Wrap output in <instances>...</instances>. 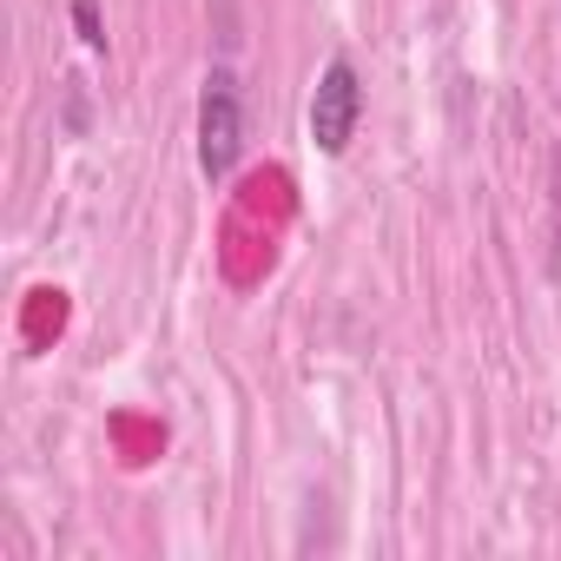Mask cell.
I'll use <instances>...</instances> for the list:
<instances>
[{
    "label": "cell",
    "mask_w": 561,
    "mask_h": 561,
    "mask_svg": "<svg viewBox=\"0 0 561 561\" xmlns=\"http://www.w3.org/2000/svg\"><path fill=\"white\" fill-rule=\"evenodd\" d=\"M73 27H80V41L100 54L106 47V27H100V0H73Z\"/></svg>",
    "instance_id": "cell-3"
},
{
    "label": "cell",
    "mask_w": 561,
    "mask_h": 561,
    "mask_svg": "<svg viewBox=\"0 0 561 561\" xmlns=\"http://www.w3.org/2000/svg\"><path fill=\"white\" fill-rule=\"evenodd\" d=\"M357 126H364V80H357V67L337 54V60H324L318 93H311V146H318L324 159H344L351 139H357Z\"/></svg>",
    "instance_id": "cell-2"
},
{
    "label": "cell",
    "mask_w": 561,
    "mask_h": 561,
    "mask_svg": "<svg viewBox=\"0 0 561 561\" xmlns=\"http://www.w3.org/2000/svg\"><path fill=\"white\" fill-rule=\"evenodd\" d=\"M238 152H244V87L231 67H211L205 93H198V172L231 179Z\"/></svg>",
    "instance_id": "cell-1"
}]
</instances>
